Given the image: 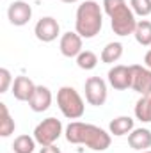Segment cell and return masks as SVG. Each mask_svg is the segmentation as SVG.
Instances as JSON below:
<instances>
[{
	"instance_id": "obj_1",
	"label": "cell",
	"mask_w": 151,
	"mask_h": 153,
	"mask_svg": "<svg viewBox=\"0 0 151 153\" xmlns=\"http://www.w3.org/2000/svg\"><path fill=\"white\" fill-rule=\"evenodd\" d=\"M66 141L71 144H85L87 148L94 152H105L110 146V134H107L103 128L91 125L73 121L66 126Z\"/></svg>"
},
{
	"instance_id": "obj_2",
	"label": "cell",
	"mask_w": 151,
	"mask_h": 153,
	"mask_svg": "<svg viewBox=\"0 0 151 153\" xmlns=\"http://www.w3.org/2000/svg\"><path fill=\"white\" fill-rule=\"evenodd\" d=\"M103 27V14L100 9V4L94 0H85L76 9L75 32L80 34L84 39H91L100 34Z\"/></svg>"
},
{
	"instance_id": "obj_3",
	"label": "cell",
	"mask_w": 151,
	"mask_h": 153,
	"mask_svg": "<svg viewBox=\"0 0 151 153\" xmlns=\"http://www.w3.org/2000/svg\"><path fill=\"white\" fill-rule=\"evenodd\" d=\"M103 11L110 16L114 34L123 38L135 32V27H137L135 13L126 4V0H103Z\"/></svg>"
},
{
	"instance_id": "obj_4",
	"label": "cell",
	"mask_w": 151,
	"mask_h": 153,
	"mask_svg": "<svg viewBox=\"0 0 151 153\" xmlns=\"http://www.w3.org/2000/svg\"><path fill=\"white\" fill-rule=\"evenodd\" d=\"M57 105L61 109V112L68 119H80L85 112V105L82 96L78 94L75 87L71 85H64L59 89L57 93Z\"/></svg>"
},
{
	"instance_id": "obj_5",
	"label": "cell",
	"mask_w": 151,
	"mask_h": 153,
	"mask_svg": "<svg viewBox=\"0 0 151 153\" xmlns=\"http://www.w3.org/2000/svg\"><path fill=\"white\" fill-rule=\"evenodd\" d=\"M62 134V123L57 117H46L34 128V139L41 146H52Z\"/></svg>"
},
{
	"instance_id": "obj_6",
	"label": "cell",
	"mask_w": 151,
	"mask_h": 153,
	"mask_svg": "<svg viewBox=\"0 0 151 153\" xmlns=\"http://www.w3.org/2000/svg\"><path fill=\"white\" fill-rule=\"evenodd\" d=\"M85 100L93 107H101L107 102V84L100 76H89L85 80Z\"/></svg>"
},
{
	"instance_id": "obj_7",
	"label": "cell",
	"mask_w": 151,
	"mask_h": 153,
	"mask_svg": "<svg viewBox=\"0 0 151 153\" xmlns=\"http://www.w3.org/2000/svg\"><path fill=\"white\" fill-rule=\"evenodd\" d=\"M132 89L142 96L151 94V70L148 66H132Z\"/></svg>"
},
{
	"instance_id": "obj_8",
	"label": "cell",
	"mask_w": 151,
	"mask_h": 153,
	"mask_svg": "<svg viewBox=\"0 0 151 153\" xmlns=\"http://www.w3.org/2000/svg\"><path fill=\"white\" fill-rule=\"evenodd\" d=\"M34 34H36V38H38L39 41H43V43H52V41H55L57 36L61 34L59 22H57L55 18H52V16H43L38 23H36V27H34Z\"/></svg>"
},
{
	"instance_id": "obj_9",
	"label": "cell",
	"mask_w": 151,
	"mask_h": 153,
	"mask_svg": "<svg viewBox=\"0 0 151 153\" xmlns=\"http://www.w3.org/2000/svg\"><path fill=\"white\" fill-rule=\"evenodd\" d=\"M7 18L14 27H23L32 18V7L23 0H16L7 7Z\"/></svg>"
},
{
	"instance_id": "obj_10",
	"label": "cell",
	"mask_w": 151,
	"mask_h": 153,
	"mask_svg": "<svg viewBox=\"0 0 151 153\" xmlns=\"http://www.w3.org/2000/svg\"><path fill=\"white\" fill-rule=\"evenodd\" d=\"M109 84L117 91H124L132 87V66H123L117 64L109 70Z\"/></svg>"
},
{
	"instance_id": "obj_11",
	"label": "cell",
	"mask_w": 151,
	"mask_h": 153,
	"mask_svg": "<svg viewBox=\"0 0 151 153\" xmlns=\"http://www.w3.org/2000/svg\"><path fill=\"white\" fill-rule=\"evenodd\" d=\"M82 36L76 34V32H66L61 36V43H59V48H61V53L64 57H78L80 52H82Z\"/></svg>"
},
{
	"instance_id": "obj_12",
	"label": "cell",
	"mask_w": 151,
	"mask_h": 153,
	"mask_svg": "<svg viewBox=\"0 0 151 153\" xmlns=\"http://www.w3.org/2000/svg\"><path fill=\"white\" fill-rule=\"evenodd\" d=\"M36 84L29 78V76H16L14 82H13V96L18 100V102H29L36 91Z\"/></svg>"
},
{
	"instance_id": "obj_13",
	"label": "cell",
	"mask_w": 151,
	"mask_h": 153,
	"mask_svg": "<svg viewBox=\"0 0 151 153\" xmlns=\"http://www.w3.org/2000/svg\"><path fill=\"white\" fill-rule=\"evenodd\" d=\"M52 105V91L44 85H38L32 98L29 100V107L34 112H44Z\"/></svg>"
},
{
	"instance_id": "obj_14",
	"label": "cell",
	"mask_w": 151,
	"mask_h": 153,
	"mask_svg": "<svg viewBox=\"0 0 151 153\" xmlns=\"http://www.w3.org/2000/svg\"><path fill=\"white\" fill-rule=\"evenodd\" d=\"M128 144L137 152H146L151 148V132L148 128H133L128 134Z\"/></svg>"
},
{
	"instance_id": "obj_15",
	"label": "cell",
	"mask_w": 151,
	"mask_h": 153,
	"mask_svg": "<svg viewBox=\"0 0 151 153\" xmlns=\"http://www.w3.org/2000/svg\"><path fill=\"white\" fill-rule=\"evenodd\" d=\"M109 130H110V134L115 135V137L126 135V134H130L133 130V119L130 116H119V117H115V119L110 121Z\"/></svg>"
},
{
	"instance_id": "obj_16",
	"label": "cell",
	"mask_w": 151,
	"mask_h": 153,
	"mask_svg": "<svg viewBox=\"0 0 151 153\" xmlns=\"http://www.w3.org/2000/svg\"><path fill=\"white\" fill-rule=\"evenodd\" d=\"M121 57H123V45L117 43V41H112V43L105 45V48L101 50V61L105 64H114Z\"/></svg>"
},
{
	"instance_id": "obj_17",
	"label": "cell",
	"mask_w": 151,
	"mask_h": 153,
	"mask_svg": "<svg viewBox=\"0 0 151 153\" xmlns=\"http://www.w3.org/2000/svg\"><path fill=\"white\" fill-rule=\"evenodd\" d=\"M14 128H16V125H14V119L11 117L9 111H7V105L0 103V135L9 137L14 132Z\"/></svg>"
},
{
	"instance_id": "obj_18",
	"label": "cell",
	"mask_w": 151,
	"mask_h": 153,
	"mask_svg": "<svg viewBox=\"0 0 151 153\" xmlns=\"http://www.w3.org/2000/svg\"><path fill=\"white\" fill-rule=\"evenodd\" d=\"M133 36H135V39H137L139 45H142V46H151V22H148V20L137 22V27H135Z\"/></svg>"
},
{
	"instance_id": "obj_19",
	"label": "cell",
	"mask_w": 151,
	"mask_h": 153,
	"mask_svg": "<svg viewBox=\"0 0 151 153\" xmlns=\"http://www.w3.org/2000/svg\"><path fill=\"white\" fill-rule=\"evenodd\" d=\"M135 117L142 123H151V94L142 96L135 103Z\"/></svg>"
},
{
	"instance_id": "obj_20",
	"label": "cell",
	"mask_w": 151,
	"mask_h": 153,
	"mask_svg": "<svg viewBox=\"0 0 151 153\" xmlns=\"http://www.w3.org/2000/svg\"><path fill=\"white\" fill-rule=\"evenodd\" d=\"M14 153H32L36 150V139L30 135H18L13 143Z\"/></svg>"
},
{
	"instance_id": "obj_21",
	"label": "cell",
	"mask_w": 151,
	"mask_h": 153,
	"mask_svg": "<svg viewBox=\"0 0 151 153\" xmlns=\"http://www.w3.org/2000/svg\"><path fill=\"white\" fill-rule=\"evenodd\" d=\"M76 64H78L80 70H85V71L94 70L96 64H98V55L94 52H91V50H85V52L82 50L80 55L76 57Z\"/></svg>"
},
{
	"instance_id": "obj_22",
	"label": "cell",
	"mask_w": 151,
	"mask_h": 153,
	"mask_svg": "<svg viewBox=\"0 0 151 153\" xmlns=\"http://www.w3.org/2000/svg\"><path fill=\"white\" fill-rule=\"evenodd\" d=\"M130 7L137 16H150L151 0H130Z\"/></svg>"
},
{
	"instance_id": "obj_23",
	"label": "cell",
	"mask_w": 151,
	"mask_h": 153,
	"mask_svg": "<svg viewBox=\"0 0 151 153\" xmlns=\"http://www.w3.org/2000/svg\"><path fill=\"white\" fill-rule=\"evenodd\" d=\"M13 84V78H11V71L7 68H2L0 70V93H7L9 85Z\"/></svg>"
},
{
	"instance_id": "obj_24",
	"label": "cell",
	"mask_w": 151,
	"mask_h": 153,
	"mask_svg": "<svg viewBox=\"0 0 151 153\" xmlns=\"http://www.w3.org/2000/svg\"><path fill=\"white\" fill-rule=\"evenodd\" d=\"M39 153H61V150H59L55 144H52V146H43Z\"/></svg>"
},
{
	"instance_id": "obj_25",
	"label": "cell",
	"mask_w": 151,
	"mask_h": 153,
	"mask_svg": "<svg viewBox=\"0 0 151 153\" xmlns=\"http://www.w3.org/2000/svg\"><path fill=\"white\" fill-rule=\"evenodd\" d=\"M144 64L151 70V48L148 50V53H146V57H144Z\"/></svg>"
},
{
	"instance_id": "obj_26",
	"label": "cell",
	"mask_w": 151,
	"mask_h": 153,
	"mask_svg": "<svg viewBox=\"0 0 151 153\" xmlns=\"http://www.w3.org/2000/svg\"><path fill=\"white\" fill-rule=\"evenodd\" d=\"M61 2H64V4H75V2H80V0H61Z\"/></svg>"
},
{
	"instance_id": "obj_27",
	"label": "cell",
	"mask_w": 151,
	"mask_h": 153,
	"mask_svg": "<svg viewBox=\"0 0 151 153\" xmlns=\"http://www.w3.org/2000/svg\"><path fill=\"white\" fill-rule=\"evenodd\" d=\"M141 153H151V152H150V150H146V152H141Z\"/></svg>"
}]
</instances>
